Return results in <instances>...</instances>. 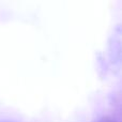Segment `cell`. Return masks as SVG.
Wrapping results in <instances>:
<instances>
[{
    "instance_id": "6da1fadb",
    "label": "cell",
    "mask_w": 122,
    "mask_h": 122,
    "mask_svg": "<svg viewBox=\"0 0 122 122\" xmlns=\"http://www.w3.org/2000/svg\"><path fill=\"white\" fill-rule=\"evenodd\" d=\"M94 122H117V121L115 120V119H112V118H109V117H105V118L99 119V120H97Z\"/></svg>"
},
{
    "instance_id": "7a4b0ae2",
    "label": "cell",
    "mask_w": 122,
    "mask_h": 122,
    "mask_svg": "<svg viewBox=\"0 0 122 122\" xmlns=\"http://www.w3.org/2000/svg\"><path fill=\"white\" fill-rule=\"evenodd\" d=\"M0 122H13V121H0Z\"/></svg>"
}]
</instances>
